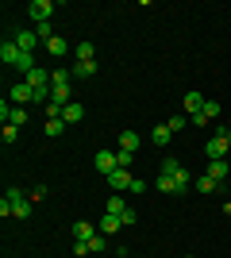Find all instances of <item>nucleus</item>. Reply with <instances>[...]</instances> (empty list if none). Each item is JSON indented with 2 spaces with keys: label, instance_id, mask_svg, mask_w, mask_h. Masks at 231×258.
<instances>
[{
  "label": "nucleus",
  "instance_id": "1",
  "mask_svg": "<svg viewBox=\"0 0 231 258\" xmlns=\"http://www.w3.org/2000/svg\"><path fill=\"white\" fill-rule=\"evenodd\" d=\"M227 151H231V131H227V127H220L208 143H204V154H208V162H212V158H223Z\"/></svg>",
  "mask_w": 231,
  "mask_h": 258
},
{
  "label": "nucleus",
  "instance_id": "2",
  "mask_svg": "<svg viewBox=\"0 0 231 258\" xmlns=\"http://www.w3.org/2000/svg\"><path fill=\"white\" fill-rule=\"evenodd\" d=\"M31 20L35 23H50V16H54V0H31Z\"/></svg>",
  "mask_w": 231,
  "mask_h": 258
},
{
  "label": "nucleus",
  "instance_id": "3",
  "mask_svg": "<svg viewBox=\"0 0 231 258\" xmlns=\"http://www.w3.org/2000/svg\"><path fill=\"white\" fill-rule=\"evenodd\" d=\"M12 104H16V108H23V104H35V89L27 85V81L12 85Z\"/></svg>",
  "mask_w": 231,
  "mask_h": 258
},
{
  "label": "nucleus",
  "instance_id": "4",
  "mask_svg": "<svg viewBox=\"0 0 231 258\" xmlns=\"http://www.w3.org/2000/svg\"><path fill=\"white\" fill-rule=\"evenodd\" d=\"M204 173H208V177H212V181H231V166H227V162H223V158H212L208 162V170H204Z\"/></svg>",
  "mask_w": 231,
  "mask_h": 258
},
{
  "label": "nucleus",
  "instance_id": "5",
  "mask_svg": "<svg viewBox=\"0 0 231 258\" xmlns=\"http://www.w3.org/2000/svg\"><path fill=\"white\" fill-rule=\"evenodd\" d=\"M131 170H116V173H108V185H112V193H127L131 189Z\"/></svg>",
  "mask_w": 231,
  "mask_h": 258
},
{
  "label": "nucleus",
  "instance_id": "6",
  "mask_svg": "<svg viewBox=\"0 0 231 258\" xmlns=\"http://www.w3.org/2000/svg\"><path fill=\"white\" fill-rule=\"evenodd\" d=\"M20 58H23V50L16 46V39H12V43H0V62L4 66H20Z\"/></svg>",
  "mask_w": 231,
  "mask_h": 258
},
{
  "label": "nucleus",
  "instance_id": "7",
  "mask_svg": "<svg viewBox=\"0 0 231 258\" xmlns=\"http://www.w3.org/2000/svg\"><path fill=\"white\" fill-rule=\"evenodd\" d=\"M23 81H27L35 93H39V89H50V74H46V70H39V66H35L31 74H23Z\"/></svg>",
  "mask_w": 231,
  "mask_h": 258
},
{
  "label": "nucleus",
  "instance_id": "8",
  "mask_svg": "<svg viewBox=\"0 0 231 258\" xmlns=\"http://www.w3.org/2000/svg\"><path fill=\"white\" fill-rule=\"evenodd\" d=\"M69 231H73V243H89V239L97 235L100 227H93V224H89V220H77V224L69 227Z\"/></svg>",
  "mask_w": 231,
  "mask_h": 258
},
{
  "label": "nucleus",
  "instance_id": "9",
  "mask_svg": "<svg viewBox=\"0 0 231 258\" xmlns=\"http://www.w3.org/2000/svg\"><path fill=\"white\" fill-rule=\"evenodd\" d=\"M97 170L104 173V177L120 170V166H116V151H97Z\"/></svg>",
  "mask_w": 231,
  "mask_h": 258
},
{
  "label": "nucleus",
  "instance_id": "10",
  "mask_svg": "<svg viewBox=\"0 0 231 258\" xmlns=\"http://www.w3.org/2000/svg\"><path fill=\"white\" fill-rule=\"evenodd\" d=\"M204 100H208V97H200L197 89H193V93H185V100H181V104H185V116H197V112H204Z\"/></svg>",
  "mask_w": 231,
  "mask_h": 258
},
{
  "label": "nucleus",
  "instance_id": "11",
  "mask_svg": "<svg viewBox=\"0 0 231 258\" xmlns=\"http://www.w3.org/2000/svg\"><path fill=\"white\" fill-rule=\"evenodd\" d=\"M39 43H43V39H39L35 31H20V35H16V46H20L23 54H35V46H39Z\"/></svg>",
  "mask_w": 231,
  "mask_h": 258
},
{
  "label": "nucleus",
  "instance_id": "12",
  "mask_svg": "<svg viewBox=\"0 0 231 258\" xmlns=\"http://www.w3.org/2000/svg\"><path fill=\"white\" fill-rule=\"evenodd\" d=\"M170 139H174V131H170V123H158V127L150 131V143H154V147H170Z\"/></svg>",
  "mask_w": 231,
  "mask_h": 258
},
{
  "label": "nucleus",
  "instance_id": "13",
  "mask_svg": "<svg viewBox=\"0 0 231 258\" xmlns=\"http://www.w3.org/2000/svg\"><path fill=\"white\" fill-rule=\"evenodd\" d=\"M31 205H35V201L23 193L20 201H12V216H16V220H27V216H31Z\"/></svg>",
  "mask_w": 231,
  "mask_h": 258
},
{
  "label": "nucleus",
  "instance_id": "14",
  "mask_svg": "<svg viewBox=\"0 0 231 258\" xmlns=\"http://www.w3.org/2000/svg\"><path fill=\"white\" fill-rule=\"evenodd\" d=\"M62 119H66V127H73V123L85 119V108H81V104H66V108H62Z\"/></svg>",
  "mask_w": 231,
  "mask_h": 258
},
{
  "label": "nucleus",
  "instance_id": "15",
  "mask_svg": "<svg viewBox=\"0 0 231 258\" xmlns=\"http://www.w3.org/2000/svg\"><path fill=\"white\" fill-rule=\"evenodd\" d=\"M50 104H58V108L73 104V100H69V85H50Z\"/></svg>",
  "mask_w": 231,
  "mask_h": 258
},
{
  "label": "nucleus",
  "instance_id": "16",
  "mask_svg": "<svg viewBox=\"0 0 231 258\" xmlns=\"http://www.w3.org/2000/svg\"><path fill=\"white\" fill-rule=\"evenodd\" d=\"M174 181H177V197H185V193H189V189H193V173H189V170H185V166H181V170H177V173H174Z\"/></svg>",
  "mask_w": 231,
  "mask_h": 258
},
{
  "label": "nucleus",
  "instance_id": "17",
  "mask_svg": "<svg viewBox=\"0 0 231 258\" xmlns=\"http://www.w3.org/2000/svg\"><path fill=\"white\" fill-rule=\"evenodd\" d=\"M46 50L54 54V58H66V54H69V39H62V35H54V39L46 43Z\"/></svg>",
  "mask_w": 231,
  "mask_h": 258
},
{
  "label": "nucleus",
  "instance_id": "18",
  "mask_svg": "<svg viewBox=\"0 0 231 258\" xmlns=\"http://www.w3.org/2000/svg\"><path fill=\"white\" fill-rule=\"evenodd\" d=\"M73 54H77V62H97V46L93 43H77Z\"/></svg>",
  "mask_w": 231,
  "mask_h": 258
},
{
  "label": "nucleus",
  "instance_id": "19",
  "mask_svg": "<svg viewBox=\"0 0 231 258\" xmlns=\"http://www.w3.org/2000/svg\"><path fill=\"white\" fill-rule=\"evenodd\" d=\"M120 216H112V212H104V220H100V235H112V231H120Z\"/></svg>",
  "mask_w": 231,
  "mask_h": 258
},
{
  "label": "nucleus",
  "instance_id": "20",
  "mask_svg": "<svg viewBox=\"0 0 231 258\" xmlns=\"http://www.w3.org/2000/svg\"><path fill=\"white\" fill-rule=\"evenodd\" d=\"M158 193H166V197H177V181L170 177V173H158Z\"/></svg>",
  "mask_w": 231,
  "mask_h": 258
},
{
  "label": "nucleus",
  "instance_id": "21",
  "mask_svg": "<svg viewBox=\"0 0 231 258\" xmlns=\"http://www.w3.org/2000/svg\"><path fill=\"white\" fill-rule=\"evenodd\" d=\"M69 74H73V77H93V74H97V62H73V66H69Z\"/></svg>",
  "mask_w": 231,
  "mask_h": 258
},
{
  "label": "nucleus",
  "instance_id": "22",
  "mask_svg": "<svg viewBox=\"0 0 231 258\" xmlns=\"http://www.w3.org/2000/svg\"><path fill=\"white\" fill-rule=\"evenodd\" d=\"M120 151H139V135H135V131H123V135H120Z\"/></svg>",
  "mask_w": 231,
  "mask_h": 258
},
{
  "label": "nucleus",
  "instance_id": "23",
  "mask_svg": "<svg viewBox=\"0 0 231 258\" xmlns=\"http://www.w3.org/2000/svg\"><path fill=\"white\" fill-rule=\"evenodd\" d=\"M197 189H200V193H216V189H220V181H212L208 173H200V177H197Z\"/></svg>",
  "mask_w": 231,
  "mask_h": 258
},
{
  "label": "nucleus",
  "instance_id": "24",
  "mask_svg": "<svg viewBox=\"0 0 231 258\" xmlns=\"http://www.w3.org/2000/svg\"><path fill=\"white\" fill-rule=\"evenodd\" d=\"M8 123L23 127V123H27V108H16V104H12V112H8Z\"/></svg>",
  "mask_w": 231,
  "mask_h": 258
},
{
  "label": "nucleus",
  "instance_id": "25",
  "mask_svg": "<svg viewBox=\"0 0 231 258\" xmlns=\"http://www.w3.org/2000/svg\"><path fill=\"white\" fill-rule=\"evenodd\" d=\"M85 247H89V254H104V235H100V231H97V235L89 239Z\"/></svg>",
  "mask_w": 231,
  "mask_h": 258
},
{
  "label": "nucleus",
  "instance_id": "26",
  "mask_svg": "<svg viewBox=\"0 0 231 258\" xmlns=\"http://www.w3.org/2000/svg\"><path fill=\"white\" fill-rule=\"evenodd\" d=\"M108 212H112V216H123V212H127L123 197H108Z\"/></svg>",
  "mask_w": 231,
  "mask_h": 258
},
{
  "label": "nucleus",
  "instance_id": "27",
  "mask_svg": "<svg viewBox=\"0 0 231 258\" xmlns=\"http://www.w3.org/2000/svg\"><path fill=\"white\" fill-rule=\"evenodd\" d=\"M50 85H69V70H50Z\"/></svg>",
  "mask_w": 231,
  "mask_h": 258
},
{
  "label": "nucleus",
  "instance_id": "28",
  "mask_svg": "<svg viewBox=\"0 0 231 258\" xmlns=\"http://www.w3.org/2000/svg\"><path fill=\"white\" fill-rule=\"evenodd\" d=\"M66 131V119H46V135H62Z\"/></svg>",
  "mask_w": 231,
  "mask_h": 258
},
{
  "label": "nucleus",
  "instance_id": "29",
  "mask_svg": "<svg viewBox=\"0 0 231 258\" xmlns=\"http://www.w3.org/2000/svg\"><path fill=\"white\" fill-rule=\"evenodd\" d=\"M16 139H20V127H16V123H4V143L12 147Z\"/></svg>",
  "mask_w": 231,
  "mask_h": 258
},
{
  "label": "nucleus",
  "instance_id": "30",
  "mask_svg": "<svg viewBox=\"0 0 231 258\" xmlns=\"http://www.w3.org/2000/svg\"><path fill=\"white\" fill-rule=\"evenodd\" d=\"M116 166L127 170V166H131V151H120V147H116Z\"/></svg>",
  "mask_w": 231,
  "mask_h": 258
},
{
  "label": "nucleus",
  "instance_id": "31",
  "mask_svg": "<svg viewBox=\"0 0 231 258\" xmlns=\"http://www.w3.org/2000/svg\"><path fill=\"white\" fill-rule=\"evenodd\" d=\"M177 170H181V162H177V158H166V162H162V170H158V173H170V177H174Z\"/></svg>",
  "mask_w": 231,
  "mask_h": 258
},
{
  "label": "nucleus",
  "instance_id": "32",
  "mask_svg": "<svg viewBox=\"0 0 231 258\" xmlns=\"http://www.w3.org/2000/svg\"><path fill=\"white\" fill-rule=\"evenodd\" d=\"M189 127V116H170V131H185Z\"/></svg>",
  "mask_w": 231,
  "mask_h": 258
},
{
  "label": "nucleus",
  "instance_id": "33",
  "mask_svg": "<svg viewBox=\"0 0 231 258\" xmlns=\"http://www.w3.org/2000/svg\"><path fill=\"white\" fill-rule=\"evenodd\" d=\"M204 116H208V119L220 116V100H204Z\"/></svg>",
  "mask_w": 231,
  "mask_h": 258
},
{
  "label": "nucleus",
  "instance_id": "34",
  "mask_svg": "<svg viewBox=\"0 0 231 258\" xmlns=\"http://www.w3.org/2000/svg\"><path fill=\"white\" fill-rule=\"evenodd\" d=\"M135 220H139V216H135V208H127V212L120 216V224H123V227H135Z\"/></svg>",
  "mask_w": 231,
  "mask_h": 258
},
{
  "label": "nucleus",
  "instance_id": "35",
  "mask_svg": "<svg viewBox=\"0 0 231 258\" xmlns=\"http://www.w3.org/2000/svg\"><path fill=\"white\" fill-rule=\"evenodd\" d=\"M189 119H193V127H208V123H212V119L204 116V112H197V116H189Z\"/></svg>",
  "mask_w": 231,
  "mask_h": 258
},
{
  "label": "nucleus",
  "instance_id": "36",
  "mask_svg": "<svg viewBox=\"0 0 231 258\" xmlns=\"http://www.w3.org/2000/svg\"><path fill=\"white\" fill-rule=\"evenodd\" d=\"M27 197H31L35 205H39V201H43V197H46V185H35V189H31V193H27Z\"/></svg>",
  "mask_w": 231,
  "mask_h": 258
},
{
  "label": "nucleus",
  "instance_id": "37",
  "mask_svg": "<svg viewBox=\"0 0 231 258\" xmlns=\"http://www.w3.org/2000/svg\"><path fill=\"white\" fill-rule=\"evenodd\" d=\"M227 197H231V185H227Z\"/></svg>",
  "mask_w": 231,
  "mask_h": 258
},
{
  "label": "nucleus",
  "instance_id": "38",
  "mask_svg": "<svg viewBox=\"0 0 231 258\" xmlns=\"http://www.w3.org/2000/svg\"><path fill=\"white\" fill-rule=\"evenodd\" d=\"M116 258H127V254H116Z\"/></svg>",
  "mask_w": 231,
  "mask_h": 258
}]
</instances>
